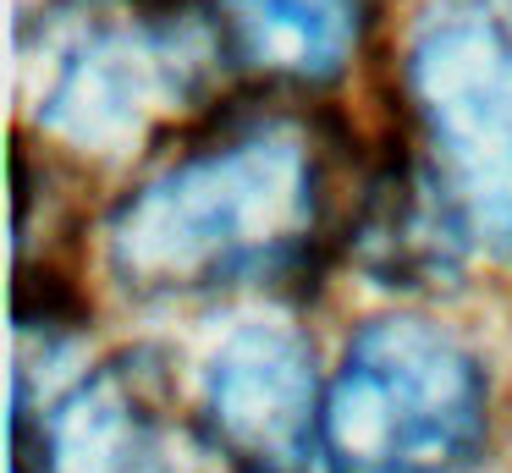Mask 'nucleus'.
<instances>
[{"label": "nucleus", "instance_id": "1", "mask_svg": "<svg viewBox=\"0 0 512 473\" xmlns=\"http://www.w3.org/2000/svg\"><path fill=\"white\" fill-rule=\"evenodd\" d=\"M325 242V160L287 110L226 116L149 171L105 220V264L133 297H204L309 270Z\"/></svg>", "mask_w": 512, "mask_h": 473}, {"label": "nucleus", "instance_id": "2", "mask_svg": "<svg viewBox=\"0 0 512 473\" xmlns=\"http://www.w3.org/2000/svg\"><path fill=\"white\" fill-rule=\"evenodd\" d=\"M485 435V369L452 330L397 314L347 341L320 429L331 473H468Z\"/></svg>", "mask_w": 512, "mask_h": 473}, {"label": "nucleus", "instance_id": "3", "mask_svg": "<svg viewBox=\"0 0 512 473\" xmlns=\"http://www.w3.org/2000/svg\"><path fill=\"white\" fill-rule=\"evenodd\" d=\"M232 44L193 0H83L45 22L39 127L78 149H116L149 116L210 94Z\"/></svg>", "mask_w": 512, "mask_h": 473}, {"label": "nucleus", "instance_id": "4", "mask_svg": "<svg viewBox=\"0 0 512 473\" xmlns=\"http://www.w3.org/2000/svg\"><path fill=\"white\" fill-rule=\"evenodd\" d=\"M408 99L452 215L512 253V22L485 0L430 11L408 44Z\"/></svg>", "mask_w": 512, "mask_h": 473}, {"label": "nucleus", "instance_id": "5", "mask_svg": "<svg viewBox=\"0 0 512 473\" xmlns=\"http://www.w3.org/2000/svg\"><path fill=\"white\" fill-rule=\"evenodd\" d=\"M204 435L232 473H309L325 429L314 347L287 325H248L204 369Z\"/></svg>", "mask_w": 512, "mask_h": 473}, {"label": "nucleus", "instance_id": "6", "mask_svg": "<svg viewBox=\"0 0 512 473\" xmlns=\"http://www.w3.org/2000/svg\"><path fill=\"white\" fill-rule=\"evenodd\" d=\"M155 385L133 358L83 374L39 424V473H149L155 468Z\"/></svg>", "mask_w": 512, "mask_h": 473}, {"label": "nucleus", "instance_id": "7", "mask_svg": "<svg viewBox=\"0 0 512 473\" xmlns=\"http://www.w3.org/2000/svg\"><path fill=\"white\" fill-rule=\"evenodd\" d=\"M232 50L281 83H336L364 39V0H226Z\"/></svg>", "mask_w": 512, "mask_h": 473}]
</instances>
